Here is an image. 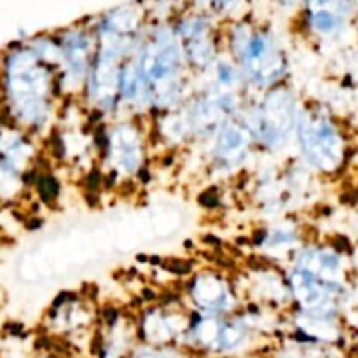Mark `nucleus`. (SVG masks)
<instances>
[{
  "instance_id": "nucleus-1",
  "label": "nucleus",
  "mask_w": 358,
  "mask_h": 358,
  "mask_svg": "<svg viewBox=\"0 0 358 358\" xmlns=\"http://www.w3.org/2000/svg\"><path fill=\"white\" fill-rule=\"evenodd\" d=\"M58 66L23 41L0 55V112L6 121L41 142L51 140L62 119Z\"/></svg>"
},
{
  "instance_id": "nucleus-2",
  "label": "nucleus",
  "mask_w": 358,
  "mask_h": 358,
  "mask_svg": "<svg viewBox=\"0 0 358 358\" xmlns=\"http://www.w3.org/2000/svg\"><path fill=\"white\" fill-rule=\"evenodd\" d=\"M150 103V119L177 108L194 87L171 17L150 20L131 55Z\"/></svg>"
},
{
  "instance_id": "nucleus-3",
  "label": "nucleus",
  "mask_w": 358,
  "mask_h": 358,
  "mask_svg": "<svg viewBox=\"0 0 358 358\" xmlns=\"http://www.w3.org/2000/svg\"><path fill=\"white\" fill-rule=\"evenodd\" d=\"M222 45L252 94L290 80L292 63L289 51L269 24L259 23L248 16L224 23Z\"/></svg>"
},
{
  "instance_id": "nucleus-4",
  "label": "nucleus",
  "mask_w": 358,
  "mask_h": 358,
  "mask_svg": "<svg viewBox=\"0 0 358 358\" xmlns=\"http://www.w3.org/2000/svg\"><path fill=\"white\" fill-rule=\"evenodd\" d=\"M94 156L101 180L112 187H136L154 157L150 119L117 115L98 122Z\"/></svg>"
},
{
  "instance_id": "nucleus-5",
  "label": "nucleus",
  "mask_w": 358,
  "mask_h": 358,
  "mask_svg": "<svg viewBox=\"0 0 358 358\" xmlns=\"http://www.w3.org/2000/svg\"><path fill=\"white\" fill-rule=\"evenodd\" d=\"M303 105L304 98L290 80L250 94L240 117L254 138L259 156L278 161L292 150Z\"/></svg>"
},
{
  "instance_id": "nucleus-6",
  "label": "nucleus",
  "mask_w": 358,
  "mask_h": 358,
  "mask_svg": "<svg viewBox=\"0 0 358 358\" xmlns=\"http://www.w3.org/2000/svg\"><path fill=\"white\" fill-rule=\"evenodd\" d=\"M292 156L317 177L336 175L346 163L348 143L327 108L304 101L292 143Z\"/></svg>"
},
{
  "instance_id": "nucleus-7",
  "label": "nucleus",
  "mask_w": 358,
  "mask_h": 358,
  "mask_svg": "<svg viewBox=\"0 0 358 358\" xmlns=\"http://www.w3.org/2000/svg\"><path fill=\"white\" fill-rule=\"evenodd\" d=\"M192 150H199L205 177L219 184L243 178L261 157L240 115L227 119L212 136Z\"/></svg>"
},
{
  "instance_id": "nucleus-8",
  "label": "nucleus",
  "mask_w": 358,
  "mask_h": 358,
  "mask_svg": "<svg viewBox=\"0 0 358 358\" xmlns=\"http://www.w3.org/2000/svg\"><path fill=\"white\" fill-rule=\"evenodd\" d=\"M178 297L194 315L224 317L245 306L236 275L215 264L192 269L182 282Z\"/></svg>"
},
{
  "instance_id": "nucleus-9",
  "label": "nucleus",
  "mask_w": 358,
  "mask_h": 358,
  "mask_svg": "<svg viewBox=\"0 0 358 358\" xmlns=\"http://www.w3.org/2000/svg\"><path fill=\"white\" fill-rule=\"evenodd\" d=\"M59 48L58 80L65 103L79 101L91 63L96 52V37L91 23H73L55 30Z\"/></svg>"
},
{
  "instance_id": "nucleus-10",
  "label": "nucleus",
  "mask_w": 358,
  "mask_h": 358,
  "mask_svg": "<svg viewBox=\"0 0 358 358\" xmlns=\"http://www.w3.org/2000/svg\"><path fill=\"white\" fill-rule=\"evenodd\" d=\"M234 275L245 304L269 313L290 311L292 297L283 266L254 257L248 259L240 269H234Z\"/></svg>"
},
{
  "instance_id": "nucleus-11",
  "label": "nucleus",
  "mask_w": 358,
  "mask_h": 358,
  "mask_svg": "<svg viewBox=\"0 0 358 358\" xmlns=\"http://www.w3.org/2000/svg\"><path fill=\"white\" fill-rule=\"evenodd\" d=\"M171 21L189 70L198 77L224 52L222 24L196 9L180 13Z\"/></svg>"
},
{
  "instance_id": "nucleus-12",
  "label": "nucleus",
  "mask_w": 358,
  "mask_h": 358,
  "mask_svg": "<svg viewBox=\"0 0 358 358\" xmlns=\"http://www.w3.org/2000/svg\"><path fill=\"white\" fill-rule=\"evenodd\" d=\"M192 313L180 297L150 303L135 322L136 334L149 346H170L184 341Z\"/></svg>"
},
{
  "instance_id": "nucleus-13",
  "label": "nucleus",
  "mask_w": 358,
  "mask_h": 358,
  "mask_svg": "<svg viewBox=\"0 0 358 358\" xmlns=\"http://www.w3.org/2000/svg\"><path fill=\"white\" fill-rule=\"evenodd\" d=\"M308 240L310 238L303 224L289 213L275 219H264L250 234L255 257L275 262L283 268Z\"/></svg>"
},
{
  "instance_id": "nucleus-14",
  "label": "nucleus",
  "mask_w": 358,
  "mask_h": 358,
  "mask_svg": "<svg viewBox=\"0 0 358 358\" xmlns=\"http://www.w3.org/2000/svg\"><path fill=\"white\" fill-rule=\"evenodd\" d=\"M285 268L299 269L324 282L345 285L348 283V262L339 248L308 240L292 255Z\"/></svg>"
},
{
  "instance_id": "nucleus-15",
  "label": "nucleus",
  "mask_w": 358,
  "mask_h": 358,
  "mask_svg": "<svg viewBox=\"0 0 358 358\" xmlns=\"http://www.w3.org/2000/svg\"><path fill=\"white\" fill-rule=\"evenodd\" d=\"M49 322L63 332L83 331L94 322L93 303L83 294H63L49 308Z\"/></svg>"
},
{
  "instance_id": "nucleus-16",
  "label": "nucleus",
  "mask_w": 358,
  "mask_h": 358,
  "mask_svg": "<svg viewBox=\"0 0 358 358\" xmlns=\"http://www.w3.org/2000/svg\"><path fill=\"white\" fill-rule=\"evenodd\" d=\"M304 28L317 38H336L346 28V9L332 0H310L304 10Z\"/></svg>"
},
{
  "instance_id": "nucleus-17",
  "label": "nucleus",
  "mask_w": 358,
  "mask_h": 358,
  "mask_svg": "<svg viewBox=\"0 0 358 358\" xmlns=\"http://www.w3.org/2000/svg\"><path fill=\"white\" fill-rule=\"evenodd\" d=\"M192 2H194L196 10L206 14L220 24L245 16L243 10H241L245 6V0H192Z\"/></svg>"
},
{
  "instance_id": "nucleus-18",
  "label": "nucleus",
  "mask_w": 358,
  "mask_h": 358,
  "mask_svg": "<svg viewBox=\"0 0 358 358\" xmlns=\"http://www.w3.org/2000/svg\"><path fill=\"white\" fill-rule=\"evenodd\" d=\"M164 346H150V350H145V352H138L133 355V358H178L173 353L163 350Z\"/></svg>"
}]
</instances>
